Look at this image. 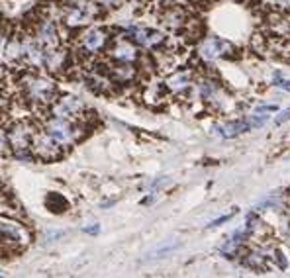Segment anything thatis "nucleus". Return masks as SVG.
Masks as SVG:
<instances>
[{
	"label": "nucleus",
	"mask_w": 290,
	"mask_h": 278,
	"mask_svg": "<svg viewBox=\"0 0 290 278\" xmlns=\"http://www.w3.org/2000/svg\"><path fill=\"white\" fill-rule=\"evenodd\" d=\"M0 241L10 243L12 247L26 245L30 241V233L24 226L16 221H0Z\"/></svg>",
	"instance_id": "f257e3e1"
},
{
	"label": "nucleus",
	"mask_w": 290,
	"mask_h": 278,
	"mask_svg": "<svg viewBox=\"0 0 290 278\" xmlns=\"http://www.w3.org/2000/svg\"><path fill=\"white\" fill-rule=\"evenodd\" d=\"M32 147L35 151V155H39L45 161H53V159L61 157V147L51 135H33Z\"/></svg>",
	"instance_id": "f03ea898"
},
{
	"label": "nucleus",
	"mask_w": 290,
	"mask_h": 278,
	"mask_svg": "<svg viewBox=\"0 0 290 278\" xmlns=\"http://www.w3.org/2000/svg\"><path fill=\"white\" fill-rule=\"evenodd\" d=\"M26 88H28L30 98L35 100V102H49L51 94L55 92L53 82L47 81V79H41V77H33V79H30L28 84H26Z\"/></svg>",
	"instance_id": "7ed1b4c3"
},
{
	"label": "nucleus",
	"mask_w": 290,
	"mask_h": 278,
	"mask_svg": "<svg viewBox=\"0 0 290 278\" xmlns=\"http://www.w3.org/2000/svg\"><path fill=\"white\" fill-rule=\"evenodd\" d=\"M47 131L49 135L59 143V145H67V143H71L73 141V137H75V131L71 128V124L63 120V118H55V120H51L47 124Z\"/></svg>",
	"instance_id": "20e7f679"
},
{
	"label": "nucleus",
	"mask_w": 290,
	"mask_h": 278,
	"mask_svg": "<svg viewBox=\"0 0 290 278\" xmlns=\"http://www.w3.org/2000/svg\"><path fill=\"white\" fill-rule=\"evenodd\" d=\"M32 139H33V130L32 126L28 122H18L16 126L12 128V133H10V141L14 149H28L32 145Z\"/></svg>",
	"instance_id": "39448f33"
},
{
	"label": "nucleus",
	"mask_w": 290,
	"mask_h": 278,
	"mask_svg": "<svg viewBox=\"0 0 290 278\" xmlns=\"http://www.w3.org/2000/svg\"><path fill=\"white\" fill-rule=\"evenodd\" d=\"M231 49V45L227 43V41H222V39H218V37H212L208 41H204L202 43V47H200V55L204 57V59H216V57H220V55H224L226 51Z\"/></svg>",
	"instance_id": "423d86ee"
},
{
	"label": "nucleus",
	"mask_w": 290,
	"mask_h": 278,
	"mask_svg": "<svg viewBox=\"0 0 290 278\" xmlns=\"http://www.w3.org/2000/svg\"><path fill=\"white\" fill-rule=\"evenodd\" d=\"M81 108H82V104L79 98H75V96H65V98H61L55 104V118L67 120V118H71V116L79 114Z\"/></svg>",
	"instance_id": "0eeeda50"
},
{
	"label": "nucleus",
	"mask_w": 290,
	"mask_h": 278,
	"mask_svg": "<svg viewBox=\"0 0 290 278\" xmlns=\"http://www.w3.org/2000/svg\"><path fill=\"white\" fill-rule=\"evenodd\" d=\"M104 43H106V33L102 32L100 28H92V30H88L82 35V47L86 51H90V53L102 49Z\"/></svg>",
	"instance_id": "6e6552de"
},
{
	"label": "nucleus",
	"mask_w": 290,
	"mask_h": 278,
	"mask_svg": "<svg viewBox=\"0 0 290 278\" xmlns=\"http://www.w3.org/2000/svg\"><path fill=\"white\" fill-rule=\"evenodd\" d=\"M37 37H39V43L43 45V47H55L57 43H59V33H57V28H55V24L53 22H49L45 20L43 24H41V28H39V32H37Z\"/></svg>",
	"instance_id": "1a4fd4ad"
},
{
	"label": "nucleus",
	"mask_w": 290,
	"mask_h": 278,
	"mask_svg": "<svg viewBox=\"0 0 290 278\" xmlns=\"http://www.w3.org/2000/svg\"><path fill=\"white\" fill-rule=\"evenodd\" d=\"M251 128L249 126V122H243V120H237V122H229V124H224V126H220V128H216L218 133L222 135V137H235V135H239L243 131H247Z\"/></svg>",
	"instance_id": "9d476101"
},
{
	"label": "nucleus",
	"mask_w": 290,
	"mask_h": 278,
	"mask_svg": "<svg viewBox=\"0 0 290 278\" xmlns=\"http://www.w3.org/2000/svg\"><path fill=\"white\" fill-rule=\"evenodd\" d=\"M112 57H116L122 63H129L135 59V49H133V45H129L126 41H120L112 49Z\"/></svg>",
	"instance_id": "9b49d317"
},
{
	"label": "nucleus",
	"mask_w": 290,
	"mask_h": 278,
	"mask_svg": "<svg viewBox=\"0 0 290 278\" xmlns=\"http://www.w3.org/2000/svg\"><path fill=\"white\" fill-rule=\"evenodd\" d=\"M45 204H47V208L51 212L59 213V212H65L67 210V200L63 196H59V194H55V192H51L45 200Z\"/></svg>",
	"instance_id": "f8f14e48"
},
{
	"label": "nucleus",
	"mask_w": 290,
	"mask_h": 278,
	"mask_svg": "<svg viewBox=\"0 0 290 278\" xmlns=\"http://www.w3.org/2000/svg\"><path fill=\"white\" fill-rule=\"evenodd\" d=\"M188 81H190L188 73H178V75H175V77L169 81V86H171L173 90H182V88L188 86Z\"/></svg>",
	"instance_id": "ddd939ff"
},
{
	"label": "nucleus",
	"mask_w": 290,
	"mask_h": 278,
	"mask_svg": "<svg viewBox=\"0 0 290 278\" xmlns=\"http://www.w3.org/2000/svg\"><path fill=\"white\" fill-rule=\"evenodd\" d=\"M22 53H24V47L18 43L16 39L8 43V47H6V57H8L10 61H16V59H20V57H22Z\"/></svg>",
	"instance_id": "4468645a"
},
{
	"label": "nucleus",
	"mask_w": 290,
	"mask_h": 278,
	"mask_svg": "<svg viewBox=\"0 0 290 278\" xmlns=\"http://www.w3.org/2000/svg\"><path fill=\"white\" fill-rule=\"evenodd\" d=\"M273 82L276 84V86H280L282 90H290V79L282 77V73H274Z\"/></svg>",
	"instance_id": "2eb2a0df"
},
{
	"label": "nucleus",
	"mask_w": 290,
	"mask_h": 278,
	"mask_svg": "<svg viewBox=\"0 0 290 278\" xmlns=\"http://www.w3.org/2000/svg\"><path fill=\"white\" fill-rule=\"evenodd\" d=\"M100 2H102L104 6H108V8H118V6H120L124 0H100Z\"/></svg>",
	"instance_id": "dca6fc26"
},
{
	"label": "nucleus",
	"mask_w": 290,
	"mask_h": 278,
	"mask_svg": "<svg viewBox=\"0 0 290 278\" xmlns=\"http://www.w3.org/2000/svg\"><path fill=\"white\" fill-rule=\"evenodd\" d=\"M288 118H290V110H284L282 114H280L278 118H276V120H274V124H276V126H280V124H282V122H286Z\"/></svg>",
	"instance_id": "f3484780"
},
{
	"label": "nucleus",
	"mask_w": 290,
	"mask_h": 278,
	"mask_svg": "<svg viewBox=\"0 0 290 278\" xmlns=\"http://www.w3.org/2000/svg\"><path fill=\"white\" fill-rule=\"evenodd\" d=\"M4 147H6V135L0 131V153L4 151Z\"/></svg>",
	"instance_id": "a211bd4d"
},
{
	"label": "nucleus",
	"mask_w": 290,
	"mask_h": 278,
	"mask_svg": "<svg viewBox=\"0 0 290 278\" xmlns=\"http://www.w3.org/2000/svg\"><path fill=\"white\" fill-rule=\"evenodd\" d=\"M2 43H4V37L0 35V51H2Z\"/></svg>",
	"instance_id": "6ab92c4d"
},
{
	"label": "nucleus",
	"mask_w": 290,
	"mask_h": 278,
	"mask_svg": "<svg viewBox=\"0 0 290 278\" xmlns=\"http://www.w3.org/2000/svg\"><path fill=\"white\" fill-rule=\"evenodd\" d=\"M288 235H290V221H288Z\"/></svg>",
	"instance_id": "aec40b11"
}]
</instances>
